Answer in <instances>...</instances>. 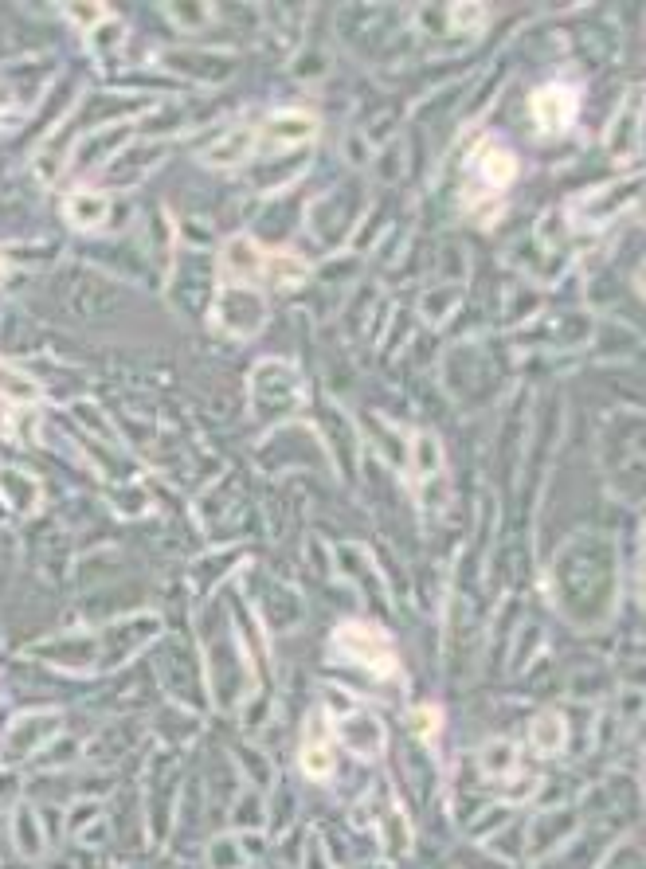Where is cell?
<instances>
[{
  "instance_id": "cell-6",
  "label": "cell",
  "mask_w": 646,
  "mask_h": 869,
  "mask_svg": "<svg viewBox=\"0 0 646 869\" xmlns=\"http://www.w3.org/2000/svg\"><path fill=\"white\" fill-rule=\"evenodd\" d=\"M310 278V263L294 251H263V282L275 290H290L302 286Z\"/></svg>"
},
{
  "instance_id": "cell-3",
  "label": "cell",
  "mask_w": 646,
  "mask_h": 869,
  "mask_svg": "<svg viewBox=\"0 0 646 869\" xmlns=\"http://www.w3.org/2000/svg\"><path fill=\"white\" fill-rule=\"evenodd\" d=\"M576 110H580V94L572 87L553 83V87L533 91V118H537V126L545 134H564L576 122Z\"/></svg>"
},
{
  "instance_id": "cell-5",
  "label": "cell",
  "mask_w": 646,
  "mask_h": 869,
  "mask_svg": "<svg viewBox=\"0 0 646 869\" xmlns=\"http://www.w3.org/2000/svg\"><path fill=\"white\" fill-rule=\"evenodd\" d=\"M470 169L478 173V181L486 184V188H506V184L517 177V157H513V149H509L506 141L486 138L474 149Z\"/></svg>"
},
{
  "instance_id": "cell-1",
  "label": "cell",
  "mask_w": 646,
  "mask_h": 869,
  "mask_svg": "<svg viewBox=\"0 0 646 869\" xmlns=\"http://www.w3.org/2000/svg\"><path fill=\"white\" fill-rule=\"evenodd\" d=\"M333 646H337L349 662H357L361 670H369L376 678H396V674H400L396 646H392V639H388L380 627H372V623H357V619L341 623V627L333 631Z\"/></svg>"
},
{
  "instance_id": "cell-9",
  "label": "cell",
  "mask_w": 646,
  "mask_h": 869,
  "mask_svg": "<svg viewBox=\"0 0 646 869\" xmlns=\"http://www.w3.org/2000/svg\"><path fill=\"white\" fill-rule=\"evenodd\" d=\"M0 400H8L12 408H24V404H36L40 400V384L28 380L24 372H16L12 365L0 361Z\"/></svg>"
},
{
  "instance_id": "cell-10",
  "label": "cell",
  "mask_w": 646,
  "mask_h": 869,
  "mask_svg": "<svg viewBox=\"0 0 646 869\" xmlns=\"http://www.w3.org/2000/svg\"><path fill=\"white\" fill-rule=\"evenodd\" d=\"M533 744H537L541 756L560 752V744H564V725H560L556 713H541V717L533 721Z\"/></svg>"
},
{
  "instance_id": "cell-2",
  "label": "cell",
  "mask_w": 646,
  "mask_h": 869,
  "mask_svg": "<svg viewBox=\"0 0 646 869\" xmlns=\"http://www.w3.org/2000/svg\"><path fill=\"white\" fill-rule=\"evenodd\" d=\"M322 122L310 114V110H275L263 130H255V149L263 153H286V149H298L306 141L318 138Z\"/></svg>"
},
{
  "instance_id": "cell-11",
  "label": "cell",
  "mask_w": 646,
  "mask_h": 869,
  "mask_svg": "<svg viewBox=\"0 0 646 869\" xmlns=\"http://www.w3.org/2000/svg\"><path fill=\"white\" fill-rule=\"evenodd\" d=\"M419 729H423V736L439 729V709H419Z\"/></svg>"
},
{
  "instance_id": "cell-13",
  "label": "cell",
  "mask_w": 646,
  "mask_h": 869,
  "mask_svg": "<svg viewBox=\"0 0 646 869\" xmlns=\"http://www.w3.org/2000/svg\"><path fill=\"white\" fill-rule=\"evenodd\" d=\"M8 275V263H4V255H0V278Z\"/></svg>"
},
{
  "instance_id": "cell-7",
  "label": "cell",
  "mask_w": 646,
  "mask_h": 869,
  "mask_svg": "<svg viewBox=\"0 0 646 869\" xmlns=\"http://www.w3.org/2000/svg\"><path fill=\"white\" fill-rule=\"evenodd\" d=\"M251 149H255V130L251 126H239V130H231L228 138L220 141L204 161L208 165H216V169H231V165H239V161H247L251 157Z\"/></svg>"
},
{
  "instance_id": "cell-8",
  "label": "cell",
  "mask_w": 646,
  "mask_h": 869,
  "mask_svg": "<svg viewBox=\"0 0 646 869\" xmlns=\"http://www.w3.org/2000/svg\"><path fill=\"white\" fill-rule=\"evenodd\" d=\"M67 220L83 231L102 228V220H106V196H98V192H75V196L67 200Z\"/></svg>"
},
{
  "instance_id": "cell-12",
  "label": "cell",
  "mask_w": 646,
  "mask_h": 869,
  "mask_svg": "<svg viewBox=\"0 0 646 869\" xmlns=\"http://www.w3.org/2000/svg\"><path fill=\"white\" fill-rule=\"evenodd\" d=\"M4 435H12V404L8 400H0V439Z\"/></svg>"
},
{
  "instance_id": "cell-4",
  "label": "cell",
  "mask_w": 646,
  "mask_h": 869,
  "mask_svg": "<svg viewBox=\"0 0 646 869\" xmlns=\"http://www.w3.org/2000/svg\"><path fill=\"white\" fill-rule=\"evenodd\" d=\"M333 764H337L333 729H329V717L318 709V713L310 717V725H306V740H302V772L322 783V779L333 776Z\"/></svg>"
}]
</instances>
